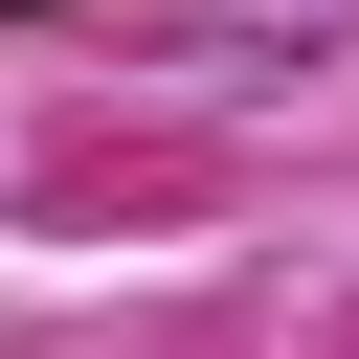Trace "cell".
<instances>
[{"label":"cell","instance_id":"obj_1","mask_svg":"<svg viewBox=\"0 0 359 359\" xmlns=\"http://www.w3.org/2000/svg\"><path fill=\"white\" fill-rule=\"evenodd\" d=\"M0 22H45V0H0Z\"/></svg>","mask_w":359,"mask_h":359}]
</instances>
